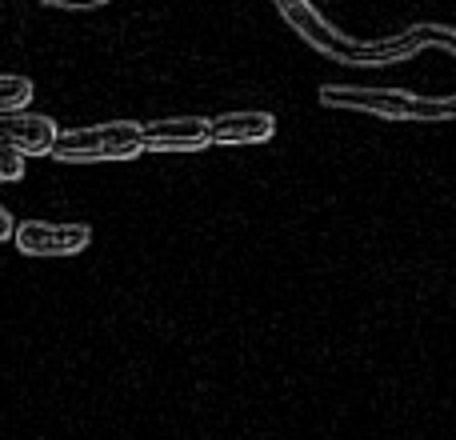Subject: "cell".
<instances>
[{
  "label": "cell",
  "mask_w": 456,
  "mask_h": 440,
  "mask_svg": "<svg viewBox=\"0 0 456 440\" xmlns=\"http://www.w3.org/2000/svg\"><path fill=\"white\" fill-rule=\"evenodd\" d=\"M141 149V125L136 120H112V125L72 128L53 141L48 157L64 165H96V160H133Z\"/></svg>",
  "instance_id": "6da1fadb"
},
{
  "label": "cell",
  "mask_w": 456,
  "mask_h": 440,
  "mask_svg": "<svg viewBox=\"0 0 456 440\" xmlns=\"http://www.w3.org/2000/svg\"><path fill=\"white\" fill-rule=\"evenodd\" d=\"M16 249L24 257H72V252H85L93 240V228L88 224H48V220H24L12 232Z\"/></svg>",
  "instance_id": "7a4b0ae2"
},
{
  "label": "cell",
  "mask_w": 456,
  "mask_h": 440,
  "mask_svg": "<svg viewBox=\"0 0 456 440\" xmlns=\"http://www.w3.org/2000/svg\"><path fill=\"white\" fill-rule=\"evenodd\" d=\"M208 144V120L205 117H176L141 125V149L149 152H197Z\"/></svg>",
  "instance_id": "3957f363"
},
{
  "label": "cell",
  "mask_w": 456,
  "mask_h": 440,
  "mask_svg": "<svg viewBox=\"0 0 456 440\" xmlns=\"http://www.w3.org/2000/svg\"><path fill=\"white\" fill-rule=\"evenodd\" d=\"M56 136H61V128H56L48 117H37V112L0 117V141H8L20 157H48Z\"/></svg>",
  "instance_id": "277c9868"
},
{
  "label": "cell",
  "mask_w": 456,
  "mask_h": 440,
  "mask_svg": "<svg viewBox=\"0 0 456 440\" xmlns=\"http://www.w3.org/2000/svg\"><path fill=\"white\" fill-rule=\"evenodd\" d=\"M321 104L332 109H361V112H380V117H409V93H388V88H321Z\"/></svg>",
  "instance_id": "5b68a950"
},
{
  "label": "cell",
  "mask_w": 456,
  "mask_h": 440,
  "mask_svg": "<svg viewBox=\"0 0 456 440\" xmlns=\"http://www.w3.org/2000/svg\"><path fill=\"white\" fill-rule=\"evenodd\" d=\"M273 112H224L208 120V144H265L273 141Z\"/></svg>",
  "instance_id": "8992f818"
},
{
  "label": "cell",
  "mask_w": 456,
  "mask_h": 440,
  "mask_svg": "<svg viewBox=\"0 0 456 440\" xmlns=\"http://www.w3.org/2000/svg\"><path fill=\"white\" fill-rule=\"evenodd\" d=\"M24 104H32V80L28 77H0V117L24 112Z\"/></svg>",
  "instance_id": "52a82bcc"
},
{
  "label": "cell",
  "mask_w": 456,
  "mask_h": 440,
  "mask_svg": "<svg viewBox=\"0 0 456 440\" xmlns=\"http://www.w3.org/2000/svg\"><path fill=\"white\" fill-rule=\"evenodd\" d=\"M24 176V157L8 141H0V181H20Z\"/></svg>",
  "instance_id": "ba28073f"
},
{
  "label": "cell",
  "mask_w": 456,
  "mask_h": 440,
  "mask_svg": "<svg viewBox=\"0 0 456 440\" xmlns=\"http://www.w3.org/2000/svg\"><path fill=\"white\" fill-rule=\"evenodd\" d=\"M40 4H53V8H101L104 0H40Z\"/></svg>",
  "instance_id": "9c48e42d"
},
{
  "label": "cell",
  "mask_w": 456,
  "mask_h": 440,
  "mask_svg": "<svg viewBox=\"0 0 456 440\" xmlns=\"http://www.w3.org/2000/svg\"><path fill=\"white\" fill-rule=\"evenodd\" d=\"M12 232H16L12 216H8V208H4V205H0V240H12Z\"/></svg>",
  "instance_id": "30bf717a"
}]
</instances>
